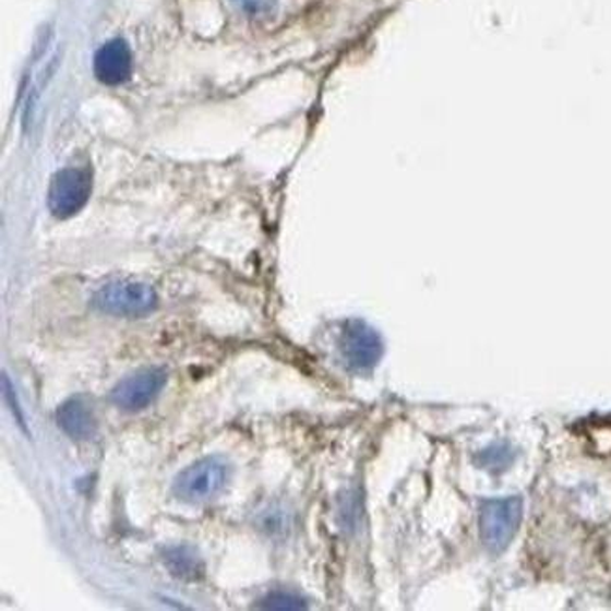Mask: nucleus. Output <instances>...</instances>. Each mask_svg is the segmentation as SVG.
Instances as JSON below:
<instances>
[{
	"label": "nucleus",
	"mask_w": 611,
	"mask_h": 611,
	"mask_svg": "<svg viewBox=\"0 0 611 611\" xmlns=\"http://www.w3.org/2000/svg\"><path fill=\"white\" fill-rule=\"evenodd\" d=\"M231 465L220 455H209L181 470L173 480V496L187 504H204L225 491Z\"/></svg>",
	"instance_id": "nucleus-1"
},
{
	"label": "nucleus",
	"mask_w": 611,
	"mask_h": 611,
	"mask_svg": "<svg viewBox=\"0 0 611 611\" xmlns=\"http://www.w3.org/2000/svg\"><path fill=\"white\" fill-rule=\"evenodd\" d=\"M93 306L104 314L140 319L153 313L158 306V296L153 286L136 280H116L103 286L93 298Z\"/></svg>",
	"instance_id": "nucleus-2"
},
{
	"label": "nucleus",
	"mask_w": 611,
	"mask_h": 611,
	"mask_svg": "<svg viewBox=\"0 0 611 611\" xmlns=\"http://www.w3.org/2000/svg\"><path fill=\"white\" fill-rule=\"evenodd\" d=\"M524 516V503L519 496L495 499L483 504L480 512V537L489 551L501 553L516 537Z\"/></svg>",
	"instance_id": "nucleus-3"
},
{
	"label": "nucleus",
	"mask_w": 611,
	"mask_h": 611,
	"mask_svg": "<svg viewBox=\"0 0 611 611\" xmlns=\"http://www.w3.org/2000/svg\"><path fill=\"white\" fill-rule=\"evenodd\" d=\"M93 192V176L83 168H64L51 179L49 187V211L57 218L77 215L87 204Z\"/></svg>",
	"instance_id": "nucleus-4"
},
{
	"label": "nucleus",
	"mask_w": 611,
	"mask_h": 611,
	"mask_svg": "<svg viewBox=\"0 0 611 611\" xmlns=\"http://www.w3.org/2000/svg\"><path fill=\"white\" fill-rule=\"evenodd\" d=\"M382 340L379 333L363 322H350L340 335V356L354 373H367L381 361Z\"/></svg>",
	"instance_id": "nucleus-5"
},
{
	"label": "nucleus",
	"mask_w": 611,
	"mask_h": 611,
	"mask_svg": "<svg viewBox=\"0 0 611 611\" xmlns=\"http://www.w3.org/2000/svg\"><path fill=\"white\" fill-rule=\"evenodd\" d=\"M166 381H168V374L164 369H158V367L143 369L119 382L109 395V399L121 410L137 412L142 408L149 407L151 403L157 399Z\"/></svg>",
	"instance_id": "nucleus-6"
},
{
	"label": "nucleus",
	"mask_w": 611,
	"mask_h": 611,
	"mask_svg": "<svg viewBox=\"0 0 611 611\" xmlns=\"http://www.w3.org/2000/svg\"><path fill=\"white\" fill-rule=\"evenodd\" d=\"M95 75L98 82L108 87L129 82L132 75V53L129 44L121 38L106 41L95 55Z\"/></svg>",
	"instance_id": "nucleus-7"
},
{
	"label": "nucleus",
	"mask_w": 611,
	"mask_h": 611,
	"mask_svg": "<svg viewBox=\"0 0 611 611\" xmlns=\"http://www.w3.org/2000/svg\"><path fill=\"white\" fill-rule=\"evenodd\" d=\"M59 428L75 441L91 439L96 433L93 407L83 397H70L55 412Z\"/></svg>",
	"instance_id": "nucleus-8"
},
{
	"label": "nucleus",
	"mask_w": 611,
	"mask_h": 611,
	"mask_svg": "<svg viewBox=\"0 0 611 611\" xmlns=\"http://www.w3.org/2000/svg\"><path fill=\"white\" fill-rule=\"evenodd\" d=\"M163 563L171 576L183 582H200L205 576L204 559L191 546H168L163 550Z\"/></svg>",
	"instance_id": "nucleus-9"
},
{
	"label": "nucleus",
	"mask_w": 611,
	"mask_h": 611,
	"mask_svg": "<svg viewBox=\"0 0 611 611\" xmlns=\"http://www.w3.org/2000/svg\"><path fill=\"white\" fill-rule=\"evenodd\" d=\"M259 606L265 610H306L307 600L299 597L298 592L277 589V591L267 592L260 600Z\"/></svg>",
	"instance_id": "nucleus-10"
},
{
	"label": "nucleus",
	"mask_w": 611,
	"mask_h": 611,
	"mask_svg": "<svg viewBox=\"0 0 611 611\" xmlns=\"http://www.w3.org/2000/svg\"><path fill=\"white\" fill-rule=\"evenodd\" d=\"M514 455L516 454L512 452L508 444H493L478 455V463L483 469L504 470L514 462Z\"/></svg>",
	"instance_id": "nucleus-11"
},
{
	"label": "nucleus",
	"mask_w": 611,
	"mask_h": 611,
	"mask_svg": "<svg viewBox=\"0 0 611 611\" xmlns=\"http://www.w3.org/2000/svg\"><path fill=\"white\" fill-rule=\"evenodd\" d=\"M230 2L249 17H264L272 14L277 7V0H230Z\"/></svg>",
	"instance_id": "nucleus-12"
}]
</instances>
